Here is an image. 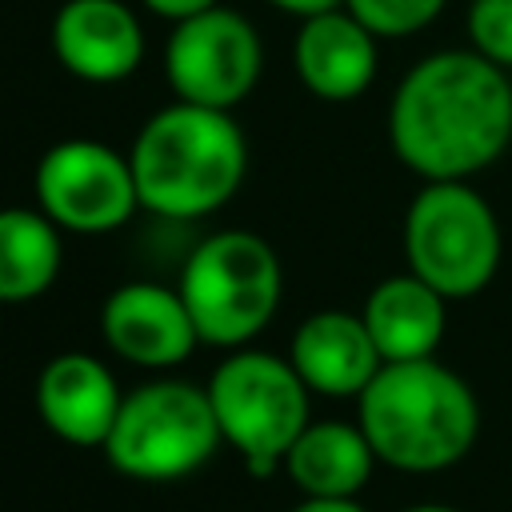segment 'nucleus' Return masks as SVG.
<instances>
[{
	"label": "nucleus",
	"mask_w": 512,
	"mask_h": 512,
	"mask_svg": "<svg viewBox=\"0 0 512 512\" xmlns=\"http://www.w3.org/2000/svg\"><path fill=\"white\" fill-rule=\"evenodd\" d=\"M388 140L424 180H468L512 144V84L476 48H444L404 72L388 104Z\"/></svg>",
	"instance_id": "nucleus-1"
},
{
	"label": "nucleus",
	"mask_w": 512,
	"mask_h": 512,
	"mask_svg": "<svg viewBox=\"0 0 512 512\" xmlns=\"http://www.w3.org/2000/svg\"><path fill=\"white\" fill-rule=\"evenodd\" d=\"M128 164L140 208L164 220H200L236 196L248 144L232 112L176 100L144 120Z\"/></svg>",
	"instance_id": "nucleus-2"
},
{
	"label": "nucleus",
	"mask_w": 512,
	"mask_h": 512,
	"mask_svg": "<svg viewBox=\"0 0 512 512\" xmlns=\"http://www.w3.org/2000/svg\"><path fill=\"white\" fill-rule=\"evenodd\" d=\"M356 400L376 460L400 472L452 468L480 432L472 388L432 356L384 364Z\"/></svg>",
	"instance_id": "nucleus-3"
},
{
	"label": "nucleus",
	"mask_w": 512,
	"mask_h": 512,
	"mask_svg": "<svg viewBox=\"0 0 512 512\" xmlns=\"http://www.w3.org/2000/svg\"><path fill=\"white\" fill-rule=\"evenodd\" d=\"M176 288L204 344L244 348L276 316L284 272L264 236L224 228L188 252Z\"/></svg>",
	"instance_id": "nucleus-4"
},
{
	"label": "nucleus",
	"mask_w": 512,
	"mask_h": 512,
	"mask_svg": "<svg viewBox=\"0 0 512 512\" xmlns=\"http://www.w3.org/2000/svg\"><path fill=\"white\" fill-rule=\"evenodd\" d=\"M500 252V220L468 180H428L412 196L404 216L408 272L432 284L444 300H464L488 288Z\"/></svg>",
	"instance_id": "nucleus-5"
},
{
	"label": "nucleus",
	"mask_w": 512,
	"mask_h": 512,
	"mask_svg": "<svg viewBox=\"0 0 512 512\" xmlns=\"http://www.w3.org/2000/svg\"><path fill=\"white\" fill-rule=\"evenodd\" d=\"M220 436L244 456L252 476H272L308 428V384L272 352H232L208 380Z\"/></svg>",
	"instance_id": "nucleus-6"
},
{
	"label": "nucleus",
	"mask_w": 512,
	"mask_h": 512,
	"mask_svg": "<svg viewBox=\"0 0 512 512\" xmlns=\"http://www.w3.org/2000/svg\"><path fill=\"white\" fill-rule=\"evenodd\" d=\"M220 440L224 436L208 388L188 380H156L124 396L104 440V456L132 480H180L196 472Z\"/></svg>",
	"instance_id": "nucleus-7"
},
{
	"label": "nucleus",
	"mask_w": 512,
	"mask_h": 512,
	"mask_svg": "<svg viewBox=\"0 0 512 512\" xmlns=\"http://www.w3.org/2000/svg\"><path fill=\"white\" fill-rule=\"evenodd\" d=\"M264 48L256 28L224 4L176 20L164 44V76L184 104L232 112L260 80Z\"/></svg>",
	"instance_id": "nucleus-8"
},
{
	"label": "nucleus",
	"mask_w": 512,
	"mask_h": 512,
	"mask_svg": "<svg viewBox=\"0 0 512 512\" xmlns=\"http://www.w3.org/2000/svg\"><path fill=\"white\" fill-rule=\"evenodd\" d=\"M36 208L76 236H104L140 208L128 156L100 140H60L36 164Z\"/></svg>",
	"instance_id": "nucleus-9"
},
{
	"label": "nucleus",
	"mask_w": 512,
	"mask_h": 512,
	"mask_svg": "<svg viewBox=\"0 0 512 512\" xmlns=\"http://www.w3.org/2000/svg\"><path fill=\"white\" fill-rule=\"evenodd\" d=\"M100 328L108 348L140 368H172L200 344L180 288H164L156 280L120 284L104 300Z\"/></svg>",
	"instance_id": "nucleus-10"
},
{
	"label": "nucleus",
	"mask_w": 512,
	"mask_h": 512,
	"mask_svg": "<svg viewBox=\"0 0 512 512\" xmlns=\"http://www.w3.org/2000/svg\"><path fill=\"white\" fill-rule=\"evenodd\" d=\"M52 52L88 84H116L144 60V32L124 0H64L52 16Z\"/></svg>",
	"instance_id": "nucleus-11"
},
{
	"label": "nucleus",
	"mask_w": 512,
	"mask_h": 512,
	"mask_svg": "<svg viewBox=\"0 0 512 512\" xmlns=\"http://www.w3.org/2000/svg\"><path fill=\"white\" fill-rule=\"evenodd\" d=\"M124 396L112 372L88 352H60L36 380V408L52 436L76 448H104Z\"/></svg>",
	"instance_id": "nucleus-12"
},
{
	"label": "nucleus",
	"mask_w": 512,
	"mask_h": 512,
	"mask_svg": "<svg viewBox=\"0 0 512 512\" xmlns=\"http://www.w3.org/2000/svg\"><path fill=\"white\" fill-rule=\"evenodd\" d=\"M292 368L320 396H360L384 368V356L364 324V316L344 308H324L300 320L288 348Z\"/></svg>",
	"instance_id": "nucleus-13"
},
{
	"label": "nucleus",
	"mask_w": 512,
	"mask_h": 512,
	"mask_svg": "<svg viewBox=\"0 0 512 512\" xmlns=\"http://www.w3.org/2000/svg\"><path fill=\"white\" fill-rule=\"evenodd\" d=\"M300 84L332 104L356 100L376 76V36L348 12L328 8L304 16L296 44H292Z\"/></svg>",
	"instance_id": "nucleus-14"
},
{
	"label": "nucleus",
	"mask_w": 512,
	"mask_h": 512,
	"mask_svg": "<svg viewBox=\"0 0 512 512\" xmlns=\"http://www.w3.org/2000/svg\"><path fill=\"white\" fill-rule=\"evenodd\" d=\"M444 296L424 284L416 272H400L380 280L364 300V324L384 356V364L396 360H428L436 344L444 340Z\"/></svg>",
	"instance_id": "nucleus-15"
},
{
	"label": "nucleus",
	"mask_w": 512,
	"mask_h": 512,
	"mask_svg": "<svg viewBox=\"0 0 512 512\" xmlns=\"http://www.w3.org/2000/svg\"><path fill=\"white\" fill-rule=\"evenodd\" d=\"M376 452L360 424L320 420L308 424L284 456L292 484L304 496H356L372 476Z\"/></svg>",
	"instance_id": "nucleus-16"
},
{
	"label": "nucleus",
	"mask_w": 512,
	"mask_h": 512,
	"mask_svg": "<svg viewBox=\"0 0 512 512\" xmlns=\"http://www.w3.org/2000/svg\"><path fill=\"white\" fill-rule=\"evenodd\" d=\"M60 264V228L40 208H0V304L44 296Z\"/></svg>",
	"instance_id": "nucleus-17"
},
{
	"label": "nucleus",
	"mask_w": 512,
	"mask_h": 512,
	"mask_svg": "<svg viewBox=\"0 0 512 512\" xmlns=\"http://www.w3.org/2000/svg\"><path fill=\"white\" fill-rule=\"evenodd\" d=\"M448 0H344V8L376 36V40H396L428 28Z\"/></svg>",
	"instance_id": "nucleus-18"
},
{
	"label": "nucleus",
	"mask_w": 512,
	"mask_h": 512,
	"mask_svg": "<svg viewBox=\"0 0 512 512\" xmlns=\"http://www.w3.org/2000/svg\"><path fill=\"white\" fill-rule=\"evenodd\" d=\"M468 36L484 60L512 68V0H472Z\"/></svg>",
	"instance_id": "nucleus-19"
},
{
	"label": "nucleus",
	"mask_w": 512,
	"mask_h": 512,
	"mask_svg": "<svg viewBox=\"0 0 512 512\" xmlns=\"http://www.w3.org/2000/svg\"><path fill=\"white\" fill-rule=\"evenodd\" d=\"M212 4H220V0H144V8H152L156 16H164V20H172V24L196 16V12L212 8Z\"/></svg>",
	"instance_id": "nucleus-20"
},
{
	"label": "nucleus",
	"mask_w": 512,
	"mask_h": 512,
	"mask_svg": "<svg viewBox=\"0 0 512 512\" xmlns=\"http://www.w3.org/2000/svg\"><path fill=\"white\" fill-rule=\"evenodd\" d=\"M292 512H364L352 496H308Z\"/></svg>",
	"instance_id": "nucleus-21"
},
{
	"label": "nucleus",
	"mask_w": 512,
	"mask_h": 512,
	"mask_svg": "<svg viewBox=\"0 0 512 512\" xmlns=\"http://www.w3.org/2000/svg\"><path fill=\"white\" fill-rule=\"evenodd\" d=\"M272 8L280 12H292V16H316V12H328V8H344V0H268Z\"/></svg>",
	"instance_id": "nucleus-22"
},
{
	"label": "nucleus",
	"mask_w": 512,
	"mask_h": 512,
	"mask_svg": "<svg viewBox=\"0 0 512 512\" xmlns=\"http://www.w3.org/2000/svg\"><path fill=\"white\" fill-rule=\"evenodd\" d=\"M408 512H456V508H444V504H420V508H408Z\"/></svg>",
	"instance_id": "nucleus-23"
}]
</instances>
